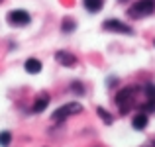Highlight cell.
<instances>
[{"label":"cell","mask_w":155,"mask_h":147,"mask_svg":"<svg viewBox=\"0 0 155 147\" xmlns=\"http://www.w3.org/2000/svg\"><path fill=\"white\" fill-rule=\"evenodd\" d=\"M137 90H140L137 87H126V88H122V90H118V94H116L114 100H116V104H118V108H120L122 114L130 112V108L134 106V100H136V96H137Z\"/></svg>","instance_id":"6da1fadb"},{"label":"cell","mask_w":155,"mask_h":147,"mask_svg":"<svg viewBox=\"0 0 155 147\" xmlns=\"http://www.w3.org/2000/svg\"><path fill=\"white\" fill-rule=\"evenodd\" d=\"M155 12V0H136L128 8V16L134 20H141L145 16H151Z\"/></svg>","instance_id":"7a4b0ae2"},{"label":"cell","mask_w":155,"mask_h":147,"mask_svg":"<svg viewBox=\"0 0 155 147\" xmlns=\"http://www.w3.org/2000/svg\"><path fill=\"white\" fill-rule=\"evenodd\" d=\"M81 112H83V106H81L79 102H67V104L59 106V108L51 114V120L59 124V122H65L69 116H75V114H81Z\"/></svg>","instance_id":"3957f363"},{"label":"cell","mask_w":155,"mask_h":147,"mask_svg":"<svg viewBox=\"0 0 155 147\" xmlns=\"http://www.w3.org/2000/svg\"><path fill=\"white\" fill-rule=\"evenodd\" d=\"M8 24H12L14 28H24L31 24V16L28 10H10L8 12Z\"/></svg>","instance_id":"277c9868"},{"label":"cell","mask_w":155,"mask_h":147,"mask_svg":"<svg viewBox=\"0 0 155 147\" xmlns=\"http://www.w3.org/2000/svg\"><path fill=\"white\" fill-rule=\"evenodd\" d=\"M102 28L106 31H114V34H124V35H132L134 34V30L128 26V24H124V22H120V20H106V22L102 24Z\"/></svg>","instance_id":"5b68a950"},{"label":"cell","mask_w":155,"mask_h":147,"mask_svg":"<svg viewBox=\"0 0 155 147\" xmlns=\"http://www.w3.org/2000/svg\"><path fill=\"white\" fill-rule=\"evenodd\" d=\"M55 61H57L59 65H63V67H75V65L79 63V61H77V57L73 55V53L63 51V49L55 53Z\"/></svg>","instance_id":"8992f818"},{"label":"cell","mask_w":155,"mask_h":147,"mask_svg":"<svg viewBox=\"0 0 155 147\" xmlns=\"http://www.w3.org/2000/svg\"><path fill=\"white\" fill-rule=\"evenodd\" d=\"M24 69H26V73H30V75H38V73H41L43 65H41L39 59L30 57V59H26V63H24Z\"/></svg>","instance_id":"52a82bcc"},{"label":"cell","mask_w":155,"mask_h":147,"mask_svg":"<svg viewBox=\"0 0 155 147\" xmlns=\"http://www.w3.org/2000/svg\"><path fill=\"white\" fill-rule=\"evenodd\" d=\"M49 106V94H45V92H41L39 94V98L34 102V106H31V112L34 114H41L43 110Z\"/></svg>","instance_id":"ba28073f"},{"label":"cell","mask_w":155,"mask_h":147,"mask_svg":"<svg viewBox=\"0 0 155 147\" xmlns=\"http://www.w3.org/2000/svg\"><path fill=\"white\" fill-rule=\"evenodd\" d=\"M147 122H149L147 112H140V114H136V116H134L132 126H134V129L141 132V129H145V128H147Z\"/></svg>","instance_id":"9c48e42d"},{"label":"cell","mask_w":155,"mask_h":147,"mask_svg":"<svg viewBox=\"0 0 155 147\" xmlns=\"http://www.w3.org/2000/svg\"><path fill=\"white\" fill-rule=\"evenodd\" d=\"M83 6L87 12H91V14H96V12L102 10L104 6V0H83Z\"/></svg>","instance_id":"30bf717a"},{"label":"cell","mask_w":155,"mask_h":147,"mask_svg":"<svg viewBox=\"0 0 155 147\" xmlns=\"http://www.w3.org/2000/svg\"><path fill=\"white\" fill-rule=\"evenodd\" d=\"M77 28V22L73 18H69V16H65L63 20H61V30L65 31V34H73Z\"/></svg>","instance_id":"8fae6325"},{"label":"cell","mask_w":155,"mask_h":147,"mask_svg":"<svg viewBox=\"0 0 155 147\" xmlns=\"http://www.w3.org/2000/svg\"><path fill=\"white\" fill-rule=\"evenodd\" d=\"M96 114H98V116L102 118V122H104V124H108V126L114 122V116H112L110 112H106V110L102 108V106H98V108H96Z\"/></svg>","instance_id":"7c38bea8"},{"label":"cell","mask_w":155,"mask_h":147,"mask_svg":"<svg viewBox=\"0 0 155 147\" xmlns=\"http://www.w3.org/2000/svg\"><path fill=\"white\" fill-rule=\"evenodd\" d=\"M12 141V133L10 132H0V147H8Z\"/></svg>","instance_id":"4fadbf2b"},{"label":"cell","mask_w":155,"mask_h":147,"mask_svg":"<svg viewBox=\"0 0 155 147\" xmlns=\"http://www.w3.org/2000/svg\"><path fill=\"white\" fill-rule=\"evenodd\" d=\"M143 92H145V96H147V102L149 100H155V84H145L143 87Z\"/></svg>","instance_id":"5bb4252c"},{"label":"cell","mask_w":155,"mask_h":147,"mask_svg":"<svg viewBox=\"0 0 155 147\" xmlns=\"http://www.w3.org/2000/svg\"><path fill=\"white\" fill-rule=\"evenodd\" d=\"M71 90L75 92V94L83 96V94H84V84H83V83H79V80H75V83H71Z\"/></svg>","instance_id":"9a60e30c"},{"label":"cell","mask_w":155,"mask_h":147,"mask_svg":"<svg viewBox=\"0 0 155 147\" xmlns=\"http://www.w3.org/2000/svg\"><path fill=\"white\" fill-rule=\"evenodd\" d=\"M143 147H155V139H153V141H149V143H145Z\"/></svg>","instance_id":"2e32d148"},{"label":"cell","mask_w":155,"mask_h":147,"mask_svg":"<svg viewBox=\"0 0 155 147\" xmlns=\"http://www.w3.org/2000/svg\"><path fill=\"white\" fill-rule=\"evenodd\" d=\"M120 2H128V0H120Z\"/></svg>","instance_id":"e0dca14e"}]
</instances>
